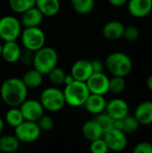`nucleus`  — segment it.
Wrapping results in <instances>:
<instances>
[{
    "label": "nucleus",
    "instance_id": "7",
    "mask_svg": "<svg viewBox=\"0 0 152 153\" xmlns=\"http://www.w3.org/2000/svg\"><path fill=\"white\" fill-rule=\"evenodd\" d=\"M22 30V23L15 16L4 15L0 18V39L4 42L16 41L20 38Z\"/></svg>",
    "mask_w": 152,
    "mask_h": 153
},
{
    "label": "nucleus",
    "instance_id": "16",
    "mask_svg": "<svg viewBox=\"0 0 152 153\" xmlns=\"http://www.w3.org/2000/svg\"><path fill=\"white\" fill-rule=\"evenodd\" d=\"M43 18L44 15L41 13V12L36 6H33L22 13L20 22L22 28L39 27L43 21Z\"/></svg>",
    "mask_w": 152,
    "mask_h": 153
},
{
    "label": "nucleus",
    "instance_id": "18",
    "mask_svg": "<svg viewBox=\"0 0 152 153\" xmlns=\"http://www.w3.org/2000/svg\"><path fill=\"white\" fill-rule=\"evenodd\" d=\"M107 106V100L104 96L98 94H90L83 107L86 110L92 115H99L105 111Z\"/></svg>",
    "mask_w": 152,
    "mask_h": 153
},
{
    "label": "nucleus",
    "instance_id": "25",
    "mask_svg": "<svg viewBox=\"0 0 152 153\" xmlns=\"http://www.w3.org/2000/svg\"><path fill=\"white\" fill-rule=\"evenodd\" d=\"M4 120L8 126L15 128L24 121V118L19 108H10L5 113Z\"/></svg>",
    "mask_w": 152,
    "mask_h": 153
},
{
    "label": "nucleus",
    "instance_id": "34",
    "mask_svg": "<svg viewBox=\"0 0 152 153\" xmlns=\"http://www.w3.org/2000/svg\"><path fill=\"white\" fill-rule=\"evenodd\" d=\"M33 57H34V52H32L30 50H28L26 48H22L19 61L22 62V65L29 66V65H32Z\"/></svg>",
    "mask_w": 152,
    "mask_h": 153
},
{
    "label": "nucleus",
    "instance_id": "29",
    "mask_svg": "<svg viewBox=\"0 0 152 153\" xmlns=\"http://www.w3.org/2000/svg\"><path fill=\"white\" fill-rule=\"evenodd\" d=\"M123 123H124L123 132L125 134H134L139 129V126H141L138 120L135 118V117L132 115H128L125 118H123Z\"/></svg>",
    "mask_w": 152,
    "mask_h": 153
},
{
    "label": "nucleus",
    "instance_id": "15",
    "mask_svg": "<svg viewBox=\"0 0 152 153\" xmlns=\"http://www.w3.org/2000/svg\"><path fill=\"white\" fill-rule=\"evenodd\" d=\"M22 48L16 41H6L3 43L1 57L8 64H14L19 61Z\"/></svg>",
    "mask_w": 152,
    "mask_h": 153
},
{
    "label": "nucleus",
    "instance_id": "39",
    "mask_svg": "<svg viewBox=\"0 0 152 153\" xmlns=\"http://www.w3.org/2000/svg\"><path fill=\"white\" fill-rule=\"evenodd\" d=\"M146 86H147L148 90L152 92V74H151L147 78V80H146Z\"/></svg>",
    "mask_w": 152,
    "mask_h": 153
},
{
    "label": "nucleus",
    "instance_id": "42",
    "mask_svg": "<svg viewBox=\"0 0 152 153\" xmlns=\"http://www.w3.org/2000/svg\"><path fill=\"white\" fill-rule=\"evenodd\" d=\"M150 14H151V15L152 16V8H151V13H150Z\"/></svg>",
    "mask_w": 152,
    "mask_h": 153
},
{
    "label": "nucleus",
    "instance_id": "21",
    "mask_svg": "<svg viewBox=\"0 0 152 153\" xmlns=\"http://www.w3.org/2000/svg\"><path fill=\"white\" fill-rule=\"evenodd\" d=\"M35 6L41 12L44 17L56 16L61 8L60 0H36Z\"/></svg>",
    "mask_w": 152,
    "mask_h": 153
},
{
    "label": "nucleus",
    "instance_id": "38",
    "mask_svg": "<svg viewBox=\"0 0 152 153\" xmlns=\"http://www.w3.org/2000/svg\"><path fill=\"white\" fill-rule=\"evenodd\" d=\"M73 81H74V79H73V77L71 75V74H66V75H65V81H64V84H65V85H68V84L72 83Z\"/></svg>",
    "mask_w": 152,
    "mask_h": 153
},
{
    "label": "nucleus",
    "instance_id": "8",
    "mask_svg": "<svg viewBox=\"0 0 152 153\" xmlns=\"http://www.w3.org/2000/svg\"><path fill=\"white\" fill-rule=\"evenodd\" d=\"M41 134V130L37 122L24 120L14 128V135L23 143H31L36 142Z\"/></svg>",
    "mask_w": 152,
    "mask_h": 153
},
{
    "label": "nucleus",
    "instance_id": "14",
    "mask_svg": "<svg viewBox=\"0 0 152 153\" xmlns=\"http://www.w3.org/2000/svg\"><path fill=\"white\" fill-rule=\"evenodd\" d=\"M152 0H128L127 9L131 16L144 18L151 13Z\"/></svg>",
    "mask_w": 152,
    "mask_h": 153
},
{
    "label": "nucleus",
    "instance_id": "1",
    "mask_svg": "<svg viewBox=\"0 0 152 153\" xmlns=\"http://www.w3.org/2000/svg\"><path fill=\"white\" fill-rule=\"evenodd\" d=\"M28 88L21 78L11 77L3 82L0 87V97L9 108H19L28 97Z\"/></svg>",
    "mask_w": 152,
    "mask_h": 153
},
{
    "label": "nucleus",
    "instance_id": "24",
    "mask_svg": "<svg viewBox=\"0 0 152 153\" xmlns=\"http://www.w3.org/2000/svg\"><path fill=\"white\" fill-rule=\"evenodd\" d=\"M71 4L78 14L86 15L94 9L95 0H71Z\"/></svg>",
    "mask_w": 152,
    "mask_h": 153
},
{
    "label": "nucleus",
    "instance_id": "13",
    "mask_svg": "<svg viewBox=\"0 0 152 153\" xmlns=\"http://www.w3.org/2000/svg\"><path fill=\"white\" fill-rule=\"evenodd\" d=\"M93 74L90 60L79 59L73 63L71 68V75L75 81L86 82Z\"/></svg>",
    "mask_w": 152,
    "mask_h": 153
},
{
    "label": "nucleus",
    "instance_id": "28",
    "mask_svg": "<svg viewBox=\"0 0 152 153\" xmlns=\"http://www.w3.org/2000/svg\"><path fill=\"white\" fill-rule=\"evenodd\" d=\"M47 75L48 77V81L53 85L59 86V85L64 84V81H65L66 74L63 68H61L59 66H56Z\"/></svg>",
    "mask_w": 152,
    "mask_h": 153
},
{
    "label": "nucleus",
    "instance_id": "9",
    "mask_svg": "<svg viewBox=\"0 0 152 153\" xmlns=\"http://www.w3.org/2000/svg\"><path fill=\"white\" fill-rule=\"evenodd\" d=\"M103 140L107 143L109 151L114 152H123L128 143L127 134L123 131L112 128L103 134Z\"/></svg>",
    "mask_w": 152,
    "mask_h": 153
},
{
    "label": "nucleus",
    "instance_id": "31",
    "mask_svg": "<svg viewBox=\"0 0 152 153\" xmlns=\"http://www.w3.org/2000/svg\"><path fill=\"white\" fill-rule=\"evenodd\" d=\"M37 124L39 126L41 132L42 131H44V132H49L55 126V122H54L53 118L50 116L45 115V114L38 120Z\"/></svg>",
    "mask_w": 152,
    "mask_h": 153
},
{
    "label": "nucleus",
    "instance_id": "2",
    "mask_svg": "<svg viewBox=\"0 0 152 153\" xmlns=\"http://www.w3.org/2000/svg\"><path fill=\"white\" fill-rule=\"evenodd\" d=\"M105 68L113 76L125 78L133 71V61L128 55L123 52L110 53L105 61Z\"/></svg>",
    "mask_w": 152,
    "mask_h": 153
},
{
    "label": "nucleus",
    "instance_id": "22",
    "mask_svg": "<svg viewBox=\"0 0 152 153\" xmlns=\"http://www.w3.org/2000/svg\"><path fill=\"white\" fill-rule=\"evenodd\" d=\"M43 74L35 68L29 69L23 74L22 80L28 90H34L39 88L43 82Z\"/></svg>",
    "mask_w": 152,
    "mask_h": 153
},
{
    "label": "nucleus",
    "instance_id": "5",
    "mask_svg": "<svg viewBox=\"0 0 152 153\" xmlns=\"http://www.w3.org/2000/svg\"><path fill=\"white\" fill-rule=\"evenodd\" d=\"M39 102L44 109L49 112H58L65 106L64 92L56 86L44 89L40 94Z\"/></svg>",
    "mask_w": 152,
    "mask_h": 153
},
{
    "label": "nucleus",
    "instance_id": "12",
    "mask_svg": "<svg viewBox=\"0 0 152 153\" xmlns=\"http://www.w3.org/2000/svg\"><path fill=\"white\" fill-rule=\"evenodd\" d=\"M105 112L114 120L123 119L129 115V105L125 100L116 98L107 102Z\"/></svg>",
    "mask_w": 152,
    "mask_h": 153
},
{
    "label": "nucleus",
    "instance_id": "19",
    "mask_svg": "<svg viewBox=\"0 0 152 153\" xmlns=\"http://www.w3.org/2000/svg\"><path fill=\"white\" fill-rule=\"evenodd\" d=\"M125 25L119 21H110L102 28V35L108 40H117L123 38Z\"/></svg>",
    "mask_w": 152,
    "mask_h": 153
},
{
    "label": "nucleus",
    "instance_id": "41",
    "mask_svg": "<svg viewBox=\"0 0 152 153\" xmlns=\"http://www.w3.org/2000/svg\"><path fill=\"white\" fill-rule=\"evenodd\" d=\"M2 46H3V43H1L0 41V57H1V53H2Z\"/></svg>",
    "mask_w": 152,
    "mask_h": 153
},
{
    "label": "nucleus",
    "instance_id": "32",
    "mask_svg": "<svg viewBox=\"0 0 152 153\" xmlns=\"http://www.w3.org/2000/svg\"><path fill=\"white\" fill-rule=\"evenodd\" d=\"M90 153H108L109 149L103 138H101L90 143Z\"/></svg>",
    "mask_w": 152,
    "mask_h": 153
},
{
    "label": "nucleus",
    "instance_id": "6",
    "mask_svg": "<svg viewBox=\"0 0 152 153\" xmlns=\"http://www.w3.org/2000/svg\"><path fill=\"white\" fill-rule=\"evenodd\" d=\"M20 37L23 48L32 52L38 51L46 43V34L39 27L23 28Z\"/></svg>",
    "mask_w": 152,
    "mask_h": 153
},
{
    "label": "nucleus",
    "instance_id": "17",
    "mask_svg": "<svg viewBox=\"0 0 152 153\" xmlns=\"http://www.w3.org/2000/svg\"><path fill=\"white\" fill-rule=\"evenodd\" d=\"M135 118L141 126H150L152 124V101L145 100L138 104L134 110Z\"/></svg>",
    "mask_w": 152,
    "mask_h": 153
},
{
    "label": "nucleus",
    "instance_id": "20",
    "mask_svg": "<svg viewBox=\"0 0 152 153\" xmlns=\"http://www.w3.org/2000/svg\"><path fill=\"white\" fill-rule=\"evenodd\" d=\"M82 132L83 137L86 140H88L90 143L101 139L104 134L102 128L100 127V126L97 123L95 119L85 122L82 126Z\"/></svg>",
    "mask_w": 152,
    "mask_h": 153
},
{
    "label": "nucleus",
    "instance_id": "37",
    "mask_svg": "<svg viewBox=\"0 0 152 153\" xmlns=\"http://www.w3.org/2000/svg\"><path fill=\"white\" fill-rule=\"evenodd\" d=\"M108 2L111 5L118 7V6H122V5H124L125 4H127L128 0H108Z\"/></svg>",
    "mask_w": 152,
    "mask_h": 153
},
{
    "label": "nucleus",
    "instance_id": "10",
    "mask_svg": "<svg viewBox=\"0 0 152 153\" xmlns=\"http://www.w3.org/2000/svg\"><path fill=\"white\" fill-rule=\"evenodd\" d=\"M24 120L38 122V120L44 115V108L39 100L33 99H26L19 107Z\"/></svg>",
    "mask_w": 152,
    "mask_h": 153
},
{
    "label": "nucleus",
    "instance_id": "33",
    "mask_svg": "<svg viewBox=\"0 0 152 153\" xmlns=\"http://www.w3.org/2000/svg\"><path fill=\"white\" fill-rule=\"evenodd\" d=\"M140 37V30L134 25H129L125 27L123 38L128 41H135Z\"/></svg>",
    "mask_w": 152,
    "mask_h": 153
},
{
    "label": "nucleus",
    "instance_id": "4",
    "mask_svg": "<svg viewBox=\"0 0 152 153\" xmlns=\"http://www.w3.org/2000/svg\"><path fill=\"white\" fill-rule=\"evenodd\" d=\"M63 92L65 104L73 108L82 107L90 94L86 82L75 80L72 83L65 85Z\"/></svg>",
    "mask_w": 152,
    "mask_h": 153
},
{
    "label": "nucleus",
    "instance_id": "23",
    "mask_svg": "<svg viewBox=\"0 0 152 153\" xmlns=\"http://www.w3.org/2000/svg\"><path fill=\"white\" fill-rule=\"evenodd\" d=\"M20 141L13 134L0 137V152L3 153H15L20 147Z\"/></svg>",
    "mask_w": 152,
    "mask_h": 153
},
{
    "label": "nucleus",
    "instance_id": "36",
    "mask_svg": "<svg viewBox=\"0 0 152 153\" xmlns=\"http://www.w3.org/2000/svg\"><path fill=\"white\" fill-rule=\"evenodd\" d=\"M90 63H91L93 73H103L104 72L105 64L101 60H99V59H93V60H90Z\"/></svg>",
    "mask_w": 152,
    "mask_h": 153
},
{
    "label": "nucleus",
    "instance_id": "27",
    "mask_svg": "<svg viewBox=\"0 0 152 153\" xmlns=\"http://www.w3.org/2000/svg\"><path fill=\"white\" fill-rule=\"evenodd\" d=\"M126 86L125 79L124 77L119 76H113L112 78H109V86H108V92L118 95L121 94Z\"/></svg>",
    "mask_w": 152,
    "mask_h": 153
},
{
    "label": "nucleus",
    "instance_id": "30",
    "mask_svg": "<svg viewBox=\"0 0 152 153\" xmlns=\"http://www.w3.org/2000/svg\"><path fill=\"white\" fill-rule=\"evenodd\" d=\"M94 119L100 126V127L102 128L104 133L110 130V129H112L114 127V121L115 120L108 114H107L105 111L99 114V115H97Z\"/></svg>",
    "mask_w": 152,
    "mask_h": 153
},
{
    "label": "nucleus",
    "instance_id": "35",
    "mask_svg": "<svg viewBox=\"0 0 152 153\" xmlns=\"http://www.w3.org/2000/svg\"><path fill=\"white\" fill-rule=\"evenodd\" d=\"M132 153H152V143L141 142L134 146Z\"/></svg>",
    "mask_w": 152,
    "mask_h": 153
},
{
    "label": "nucleus",
    "instance_id": "3",
    "mask_svg": "<svg viewBox=\"0 0 152 153\" xmlns=\"http://www.w3.org/2000/svg\"><path fill=\"white\" fill-rule=\"evenodd\" d=\"M58 54L56 50L51 47L44 46L38 51L34 52L32 67L47 75L53 68L57 66Z\"/></svg>",
    "mask_w": 152,
    "mask_h": 153
},
{
    "label": "nucleus",
    "instance_id": "11",
    "mask_svg": "<svg viewBox=\"0 0 152 153\" xmlns=\"http://www.w3.org/2000/svg\"><path fill=\"white\" fill-rule=\"evenodd\" d=\"M87 87L91 94L105 96L108 92L109 78L103 73H93L86 82Z\"/></svg>",
    "mask_w": 152,
    "mask_h": 153
},
{
    "label": "nucleus",
    "instance_id": "26",
    "mask_svg": "<svg viewBox=\"0 0 152 153\" xmlns=\"http://www.w3.org/2000/svg\"><path fill=\"white\" fill-rule=\"evenodd\" d=\"M8 3L13 13L22 14L23 12L35 6L36 0H8Z\"/></svg>",
    "mask_w": 152,
    "mask_h": 153
},
{
    "label": "nucleus",
    "instance_id": "40",
    "mask_svg": "<svg viewBox=\"0 0 152 153\" xmlns=\"http://www.w3.org/2000/svg\"><path fill=\"white\" fill-rule=\"evenodd\" d=\"M4 128V121L0 117V134H1V133L3 132Z\"/></svg>",
    "mask_w": 152,
    "mask_h": 153
}]
</instances>
